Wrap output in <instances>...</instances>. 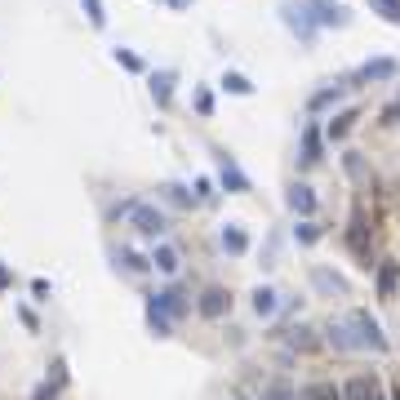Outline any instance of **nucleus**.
Masks as SVG:
<instances>
[{
	"instance_id": "18",
	"label": "nucleus",
	"mask_w": 400,
	"mask_h": 400,
	"mask_svg": "<svg viewBox=\"0 0 400 400\" xmlns=\"http://www.w3.org/2000/svg\"><path fill=\"white\" fill-rule=\"evenodd\" d=\"M121 258H125V267H129V272H147V262H143L138 254H129V249H125V254H121Z\"/></svg>"
},
{
	"instance_id": "11",
	"label": "nucleus",
	"mask_w": 400,
	"mask_h": 400,
	"mask_svg": "<svg viewBox=\"0 0 400 400\" xmlns=\"http://www.w3.org/2000/svg\"><path fill=\"white\" fill-rule=\"evenodd\" d=\"M223 249H231V254H245V249H249L245 231H236V227H223Z\"/></svg>"
},
{
	"instance_id": "10",
	"label": "nucleus",
	"mask_w": 400,
	"mask_h": 400,
	"mask_svg": "<svg viewBox=\"0 0 400 400\" xmlns=\"http://www.w3.org/2000/svg\"><path fill=\"white\" fill-rule=\"evenodd\" d=\"M303 400H343V391L333 387V382H316V387L303 391Z\"/></svg>"
},
{
	"instance_id": "20",
	"label": "nucleus",
	"mask_w": 400,
	"mask_h": 400,
	"mask_svg": "<svg viewBox=\"0 0 400 400\" xmlns=\"http://www.w3.org/2000/svg\"><path fill=\"white\" fill-rule=\"evenodd\" d=\"M316 236H321V231H316L311 223H303V227H298V240H316Z\"/></svg>"
},
{
	"instance_id": "3",
	"label": "nucleus",
	"mask_w": 400,
	"mask_h": 400,
	"mask_svg": "<svg viewBox=\"0 0 400 400\" xmlns=\"http://www.w3.org/2000/svg\"><path fill=\"white\" fill-rule=\"evenodd\" d=\"M352 329H356L352 347H374V352H382V347H387V338H382V333H378V325H374V321H370V316H365V311H356V316H352Z\"/></svg>"
},
{
	"instance_id": "21",
	"label": "nucleus",
	"mask_w": 400,
	"mask_h": 400,
	"mask_svg": "<svg viewBox=\"0 0 400 400\" xmlns=\"http://www.w3.org/2000/svg\"><path fill=\"white\" fill-rule=\"evenodd\" d=\"M165 191H170V200H178V205H187V191H182V187H174V182H170Z\"/></svg>"
},
{
	"instance_id": "14",
	"label": "nucleus",
	"mask_w": 400,
	"mask_h": 400,
	"mask_svg": "<svg viewBox=\"0 0 400 400\" xmlns=\"http://www.w3.org/2000/svg\"><path fill=\"white\" fill-rule=\"evenodd\" d=\"M321 160V143H316V133H307L303 138V165H316Z\"/></svg>"
},
{
	"instance_id": "6",
	"label": "nucleus",
	"mask_w": 400,
	"mask_h": 400,
	"mask_svg": "<svg viewBox=\"0 0 400 400\" xmlns=\"http://www.w3.org/2000/svg\"><path fill=\"white\" fill-rule=\"evenodd\" d=\"M218 170H223V187H231V191H249V178L236 170V160H231V156H218Z\"/></svg>"
},
{
	"instance_id": "5",
	"label": "nucleus",
	"mask_w": 400,
	"mask_h": 400,
	"mask_svg": "<svg viewBox=\"0 0 400 400\" xmlns=\"http://www.w3.org/2000/svg\"><path fill=\"white\" fill-rule=\"evenodd\" d=\"M231 307V298H227V289H205V298H200V311L209 316V321H218V316Z\"/></svg>"
},
{
	"instance_id": "13",
	"label": "nucleus",
	"mask_w": 400,
	"mask_h": 400,
	"mask_svg": "<svg viewBox=\"0 0 400 400\" xmlns=\"http://www.w3.org/2000/svg\"><path fill=\"white\" fill-rule=\"evenodd\" d=\"M223 85H227L231 94H254V85H249L245 76H236V72H227V76H223Z\"/></svg>"
},
{
	"instance_id": "16",
	"label": "nucleus",
	"mask_w": 400,
	"mask_h": 400,
	"mask_svg": "<svg viewBox=\"0 0 400 400\" xmlns=\"http://www.w3.org/2000/svg\"><path fill=\"white\" fill-rule=\"evenodd\" d=\"M196 111H200V116H209V111H213V98H209L205 89H196Z\"/></svg>"
},
{
	"instance_id": "8",
	"label": "nucleus",
	"mask_w": 400,
	"mask_h": 400,
	"mask_svg": "<svg viewBox=\"0 0 400 400\" xmlns=\"http://www.w3.org/2000/svg\"><path fill=\"white\" fill-rule=\"evenodd\" d=\"M152 262L160 267L165 276H174L178 267H182V262H178V249H174V245H156V254H152Z\"/></svg>"
},
{
	"instance_id": "19",
	"label": "nucleus",
	"mask_w": 400,
	"mask_h": 400,
	"mask_svg": "<svg viewBox=\"0 0 400 400\" xmlns=\"http://www.w3.org/2000/svg\"><path fill=\"white\" fill-rule=\"evenodd\" d=\"M196 196H200V200H213V187H209V178H200V182H196Z\"/></svg>"
},
{
	"instance_id": "15",
	"label": "nucleus",
	"mask_w": 400,
	"mask_h": 400,
	"mask_svg": "<svg viewBox=\"0 0 400 400\" xmlns=\"http://www.w3.org/2000/svg\"><path fill=\"white\" fill-rule=\"evenodd\" d=\"M85 9H89V23H94V27H103V23H107V13H103V0H85Z\"/></svg>"
},
{
	"instance_id": "4",
	"label": "nucleus",
	"mask_w": 400,
	"mask_h": 400,
	"mask_svg": "<svg viewBox=\"0 0 400 400\" xmlns=\"http://www.w3.org/2000/svg\"><path fill=\"white\" fill-rule=\"evenodd\" d=\"M343 400H382V382H378L374 374H356V378L343 387Z\"/></svg>"
},
{
	"instance_id": "12",
	"label": "nucleus",
	"mask_w": 400,
	"mask_h": 400,
	"mask_svg": "<svg viewBox=\"0 0 400 400\" xmlns=\"http://www.w3.org/2000/svg\"><path fill=\"white\" fill-rule=\"evenodd\" d=\"M254 311H258V316H272V311H276V289H258V294H254Z\"/></svg>"
},
{
	"instance_id": "17",
	"label": "nucleus",
	"mask_w": 400,
	"mask_h": 400,
	"mask_svg": "<svg viewBox=\"0 0 400 400\" xmlns=\"http://www.w3.org/2000/svg\"><path fill=\"white\" fill-rule=\"evenodd\" d=\"M116 58H121V62L129 67V72H143V62H138V58H133V54H129V49H116Z\"/></svg>"
},
{
	"instance_id": "1",
	"label": "nucleus",
	"mask_w": 400,
	"mask_h": 400,
	"mask_svg": "<svg viewBox=\"0 0 400 400\" xmlns=\"http://www.w3.org/2000/svg\"><path fill=\"white\" fill-rule=\"evenodd\" d=\"M174 316H182V294H178V289L156 294V298H152V325H156V333H170V321H174Z\"/></svg>"
},
{
	"instance_id": "2",
	"label": "nucleus",
	"mask_w": 400,
	"mask_h": 400,
	"mask_svg": "<svg viewBox=\"0 0 400 400\" xmlns=\"http://www.w3.org/2000/svg\"><path fill=\"white\" fill-rule=\"evenodd\" d=\"M125 213L143 236H165V227H170V218H165L156 205H125Z\"/></svg>"
},
{
	"instance_id": "9",
	"label": "nucleus",
	"mask_w": 400,
	"mask_h": 400,
	"mask_svg": "<svg viewBox=\"0 0 400 400\" xmlns=\"http://www.w3.org/2000/svg\"><path fill=\"white\" fill-rule=\"evenodd\" d=\"M289 209H298V213H311V209H316V196H311V187H294V191H289Z\"/></svg>"
},
{
	"instance_id": "7",
	"label": "nucleus",
	"mask_w": 400,
	"mask_h": 400,
	"mask_svg": "<svg viewBox=\"0 0 400 400\" xmlns=\"http://www.w3.org/2000/svg\"><path fill=\"white\" fill-rule=\"evenodd\" d=\"M152 98L160 107H170V98H174V72H156L152 76Z\"/></svg>"
},
{
	"instance_id": "22",
	"label": "nucleus",
	"mask_w": 400,
	"mask_h": 400,
	"mask_svg": "<svg viewBox=\"0 0 400 400\" xmlns=\"http://www.w3.org/2000/svg\"><path fill=\"white\" fill-rule=\"evenodd\" d=\"M262 400H294V396H289V391H285V387H276V391H267V396H262Z\"/></svg>"
}]
</instances>
